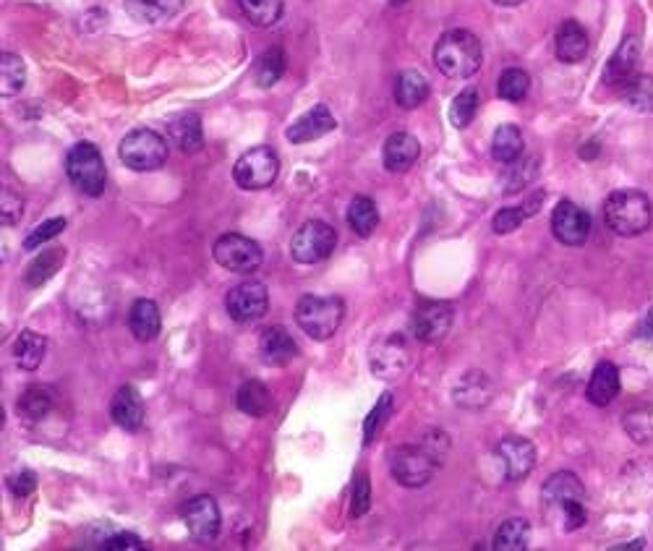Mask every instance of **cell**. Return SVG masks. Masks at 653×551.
I'll return each mask as SVG.
<instances>
[{
  "label": "cell",
  "mask_w": 653,
  "mask_h": 551,
  "mask_svg": "<svg viewBox=\"0 0 653 551\" xmlns=\"http://www.w3.org/2000/svg\"><path fill=\"white\" fill-rule=\"evenodd\" d=\"M447 452V437L442 431L431 434L421 444H403L392 452L390 471L400 486L405 489H421L437 473L439 463Z\"/></svg>",
  "instance_id": "cell-1"
},
{
  "label": "cell",
  "mask_w": 653,
  "mask_h": 551,
  "mask_svg": "<svg viewBox=\"0 0 653 551\" xmlns=\"http://www.w3.org/2000/svg\"><path fill=\"white\" fill-rule=\"evenodd\" d=\"M484 61V48L468 29H450L434 45V63L447 79H471Z\"/></svg>",
  "instance_id": "cell-2"
},
{
  "label": "cell",
  "mask_w": 653,
  "mask_h": 551,
  "mask_svg": "<svg viewBox=\"0 0 653 551\" xmlns=\"http://www.w3.org/2000/svg\"><path fill=\"white\" fill-rule=\"evenodd\" d=\"M604 220L617 236H640L651 228L653 222L651 199L638 189L614 191L604 202Z\"/></svg>",
  "instance_id": "cell-3"
},
{
  "label": "cell",
  "mask_w": 653,
  "mask_h": 551,
  "mask_svg": "<svg viewBox=\"0 0 653 551\" xmlns=\"http://www.w3.org/2000/svg\"><path fill=\"white\" fill-rule=\"evenodd\" d=\"M170 155V142L165 136H160L152 128H134L123 136L121 147H118V157L126 168L136 170V173H152L160 170Z\"/></svg>",
  "instance_id": "cell-4"
},
{
  "label": "cell",
  "mask_w": 653,
  "mask_h": 551,
  "mask_svg": "<svg viewBox=\"0 0 653 551\" xmlns=\"http://www.w3.org/2000/svg\"><path fill=\"white\" fill-rule=\"evenodd\" d=\"M345 316V303L337 296H303L296 303V324L314 340H330Z\"/></svg>",
  "instance_id": "cell-5"
},
{
  "label": "cell",
  "mask_w": 653,
  "mask_h": 551,
  "mask_svg": "<svg viewBox=\"0 0 653 551\" xmlns=\"http://www.w3.org/2000/svg\"><path fill=\"white\" fill-rule=\"evenodd\" d=\"M66 175L81 194L102 196L105 183H108V168H105L100 149L92 142L74 144L66 155Z\"/></svg>",
  "instance_id": "cell-6"
},
{
  "label": "cell",
  "mask_w": 653,
  "mask_h": 551,
  "mask_svg": "<svg viewBox=\"0 0 653 551\" xmlns=\"http://www.w3.org/2000/svg\"><path fill=\"white\" fill-rule=\"evenodd\" d=\"M280 175V157L275 155L272 147H254L238 157L233 178L243 191H264Z\"/></svg>",
  "instance_id": "cell-7"
},
{
  "label": "cell",
  "mask_w": 653,
  "mask_h": 551,
  "mask_svg": "<svg viewBox=\"0 0 653 551\" xmlns=\"http://www.w3.org/2000/svg\"><path fill=\"white\" fill-rule=\"evenodd\" d=\"M337 246V233L332 225L324 220L303 222L296 230V236L290 238V256L298 264H319L330 259Z\"/></svg>",
  "instance_id": "cell-8"
},
{
  "label": "cell",
  "mask_w": 653,
  "mask_h": 551,
  "mask_svg": "<svg viewBox=\"0 0 653 551\" xmlns=\"http://www.w3.org/2000/svg\"><path fill=\"white\" fill-rule=\"evenodd\" d=\"M212 254H215V262L220 267L236 272V275H251V272L262 267L264 259L262 246L251 241L249 236H241V233H225V236L217 238Z\"/></svg>",
  "instance_id": "cell-9"
},
{
  "label": "cell",
  "mask_w": 653,
  "mask_h": 551,
  "mask_svg": "<svg viewBox=\"0 0 653 551\" xmlns=\"http://www.w3.org/2000/svg\"><path fill=\"white\" fill-rule=\"evenodd\" d=\"M455 319V309L447 301H421L411 316V332L418 343H439L445 340Z\"/></svg>",
  "instance_id": "cell-10"
},
{
  "label": "cell",
  "mask_w": 653,
  "mask_h": 551,
  "mask_svg": "<svg viewBox=\"0 0 653 551\" xmlns=\"http://www.w3.org/2000/svg\"><path fill=\"white\" fill-rule=\"evenodd\" d=\"M225 309H228V316L233 322L251 324L267 314V309H270V293H267V288L262 283L249 280V283H241L228 290Z\"/></svg>",
  "instance_id": "cell-11"
},
{
  "label": "cell",
  "mask_w": 653,
  "mask_h": 551,
  "mask_svg": "<svg viewBox=\"0 0 653 551\" xmlns=\"http://www.w3.org/2000/svg\"><path fill=\"white\" fill-rule=\"evenodd\" d=\"M183 523L189 528L191 538L196 544H212L220 533V507L212 497L207 494H199V497L189 499L186 507H183Z\"/></svg>",
  "instance_id": "cell-12"
},
{
  "label": "cell",
  "mask_w": 653,
  "mask_h": 551,
  "mask_svg": "<svg viewBox=\"0 0 653 551\" xmlns=\"http://www.w3.org/2000/svg\"><path fill=\"white\" fill-rule=\"evenodd\" d=\"M552 233L565 246H583L591 236V215L575 202H559L552 212Z\"/></svg>",
  "instance_id": "cell-13"
},
{
  "label": "cell",
  "mask_w": 653,
  "mask_h": 551,
  "mask_svg": "<svg viewBox=\"0 0 653 551\" xmlns=\"http://www.w3.org/2000/svg\"><path fill=\"white\" fill-rule=\"evenodd\" d=\"M411 366V348L403 335H387L371 348V371L379 379H398Z\"/></svg>",
  "instance_id": "cell-14"
},
{
  "label": "cell",
  "mask_w": 653,
  "mask_h": 551,
  "mask_svg": "<svg viewBox=\"0 0 653 551\" xmlns=\"http://www.w3.org/2000/svg\"><path fill=\"white\" fill-rule=\"evenodd\" d=\"M497 460L507 481H523L536 468V447L526 437H505L497 444Z\"/></svg>",
  "instance_id": "cell-15"
},
{
  "label": "cell",
  "mask_w": 653,
  "mask_h": 551,
  "mask_svg": "<svg viewBox=\"0 0 653 551\" xmlns=\"http://www.w3.org/2000/svg\"><path fill=\"white\" fill-rule=\"evenodd\" d=\"M335 128H337V121L335 115H332V110L319 102V105H314V108L306 110L301 118H296V121L290 123L285 136H288L290 144H309L322 139V136L332 134Z\"/></svg>",
  "instance_id": "cell-16"
},
{
  "label": "cell",
  "mask_w": 653,
  "mask_h": 551,
  "mask_svg": "<svg viewBox=\"0 0 653 551\" xmlns=\"http://www.w3.org/2000/svg\"><path fill=\"white\" fill-rule=\"evenodd\" d=\"M638 61H640V42L638 37H625L622 45L614 50V55L606 63L604 84L614 89H622L625 84L638 76Z\"/></svg>",
  "instance_id": "cell-17"
},
{
  "label": "cell",
  "mask_w": 653,
  "mask_h": 551,
  "mask_svg": "<svg viewBox=\"0 0 653 551\" xmlns=\"http://www.w3.org/2000/svg\"><path fill=\"white\" fill-rule=\"evenodd\" d=\"M541 497L549 507L554 510H565L570 504L575 502H586V489L580 484V478L570 471H559L554 476H549V481L541 489Z\"/></svg>",
  "instance_id": "cell-18"
},
{
  "label": "cell",
  "mask_w": 653,
  "mask_h": 551,
  "mask_svg": "<svg viewBox=\"0 0 653 551\" xmlns=\"http://www.w3.org/2000/svg\"><path fill=\"white\" fill-rule=\"evenodd\" d=\"M591 40L588 32L583 29V24H578L575 19H567L559 24L557 34H554V53L562 63H580L588 55Z\"/></svg>",
  "instance_id": "cell-19"
},
{
  "label": "cell",
  "mask_w": 653,
  "mask_h": 551,
  "mask_svg": "<svg viewBox=\"0 0 653 551\" xmlns=\"http://www.w3.org/2000/svg\"><path fill=\"white\" fill-rule=\"evenodd\" d=\"M418 155H421V144L413 134L408 131H398V134L387 136V142H384L382 149V160L384 168L390 170V173H405V170H411L416 165Z\"/></svg>",
  "instance_id": "cell-20"
},
{
  "label": "cell",
  "mask_w": 653,
  "mask_h": 551,
  "mask_svg": "<svg viewBox=\"0 0 653 551\" xmlns=\"http://www.w3.org/2000/svg\"><path fill=\"white\" fill-rule=\"evenodd\" d=\"M110 418L126 431H139L144 426V400L136 387L126 384L110 400Z\"/></svg>",
  "instance_id": "cell-21"
},
{
  "label": "cell",
  "mask_w": 653,
  "mask_h": 551,
  "mask_svg": "<svg viewBox=\"0 0 653 551\" xmlns=\"http://www.w3.org/2000/svg\"><path fill=\"white\" fill-rule=\"evenodd\" d=\"M168 142L170 147L181 149L186 155H194L199 152L204 144V128H202V118L196 113H181L176 118H170L168 121Z\"/></svg>",
  "instance_id": "cell-22"
},
{
  "label": "cell",
  "mask_w": 653,
  "mask_h": 551,
  "mask_svg": "<svg viewBox=\"0 0 653 551\" xmlns=\"http://www.w3.org/2000/svg\"><path fill=\"white\" fill-rule=\"evenodd\" d=\"M622 390L620 382V369L614 366L612 361H601L591 374V382L586 387L588 403L596 405V408H606L609 403L617 400Z\"/></svg>",
  "instance_id": "cell-23"
},
{
  "label": "cell",
  "mask_w": 653,
  "mask_h": 551,
  "mask_svg": "<svg viewBox=\"0 0 653 551\" xmlns=\"http://www.w3.org/2000/svg\"><path fill=\"white\" fill-rule=\"evenodd\" d=\"M183 3L186 0H123V8L139 24L155 27V24L170 21L173 16L181 14Z\"/></svg>",
  "instance_id": "cell-24"
},
{
  "label": "cell",
  "mask_w": 653,
  "mask_h": 551,
  "mask_svg": "<svg viewBox=\"0 0 653 551\" xmlns=\"http://www.w3.org/2000/svg\"><path fill=\"white\" fill-rule=\"evenodd\" d=\"M128 330L139 343H152L162 330L160 306L155 301H149V298L134 301V306L128 311Z\"/></svg>",
  "instance_id": "cell-25"
},
{
  "label": "cell",
  "mask_w": 653,
  "mask_h": 551,
  "mask_svg": "<svg viewBox=\"0 0 653 551\" xmlns=\"http://www.w3.org/2000/svg\"><path fill=\"white\" fill-rule=\"evenodd\" d=\"M259 356L267 366H288L298 356V345L285 327H270L259 340Z\"/></svg>",
  "instance_id": "cell-26"
},
{
  "label": "cell",
  "mask_w": 653,
  "mask_h": 551,
  "mask_svg": "<svg viewBox=\"0 0 653 551\" xmlns=\"http://www.w3.org/2000/svg\"><path fill=\"white\" fill-rule=\"evenodd\" d=\"M489 400H492V382L481 371L465 374L458 382V387H455V403L463 405V408H484Z\"/></svg>",
  "instance_id": "cell-27"
},
{
  "label": "cell",
  "mask_w": 653,
  "mask_h": 551,
  "mask_svg": "<svg viewBox=\"0 0 653 551\" xmlns=\"http://www.w3.org/2000/svg\"><path fill=\"white\" fill-rule=\"evenodd\" d=\"M45 353H48V340L45 335L34 330H24L14 343V361L19 369L34 371L40 369V363L45 361Z\"/></svg>",
  "instance_id": "cell-28"
},
{
  "label": "cell",
  "mask_w": 653,
  "mask_h": 551,
  "mask_svg": "<svg viewBox=\"0 0 653 551\" xmlns=\"http://www.w3.org/2000/svg\"><path fill=\"white\" fill-rule=\"evenodd\" d=\"M429 100V81L424 79V74L418 71H403L395 79V102L400 108L413 110L418 105H424Z\"/></svg>",
  "instance_id": "cell-29"
},
{
  "label": "cell",
  "mask_w": 653,
  "mask_h": 551,
  "mask_svg": "<svg viewBox=\"0 0 653 551\" xmlns=\"http://www.w3.org/2000/svg\"><path fill=\"white\" fill-rule=\"evenodd\" d=\"M523 147H526V139H523V131L512 123H505L499 126L492 136V157L497 162H518L520 155H523Z\"/></svg>",
  "instance_id": "cell-30"
},
{
  "label": "cell",
  "mask_w": 653,
  "mask_h": 551,
  "mask_svg": "<svg viewBox=\"0 0 653 551\" xmlns=\"http://www.w3.org/2000/svg\"><path fill=\"white\" fill-rule=\"evenodd\" d=\"M236 405H238V410H241V413H246V416L264 418L272 408V395L262 382L249 379V382L243 384L241 390H238Z\"/></svg>",
  "instance_id": "cell-31"
},
{
  "label": "cell",
  "mask_w": 653,
  "mask_h": 551,
  "mask_svg": "<svg viewBox=\"0 0 653 551\" xmlns=\"http://www.w3.org/2000/svg\"><path fill=\"white\" fill-rule=\"evenodd\" d=\"M66 262V251L63 249H45L40 251V256H34L32 264L24 272V280H27L29 288H40L50 280V277L61 269V264Z\"/></svg>",
  "instance_id": "cell-32"
},
{
  "label": "cell",
  "mask_w": 653,
  "mask_h": 551,
  "mask_svg": "<svg viewBox=\"0 0 653 551\" xmlns=\"http://www.w3.org/2000/svg\"><path fill=\"white\" fill-rule=\"evenodd\" d=\"M531 541V525L526 518H510L499 525L494 533V549L497 551H523Z\"/></svg>",
  "instance_id": "cell-33"
},
{
  "label": "cell",
  "mask_w": 653,
  "mask_h": 551,
  "mask_svg": "<svg viewBox=\"0 0 653 551\" xmlns=\"http://www.w3.org/2000/svg\"><path fill=\"white\" fill-rule=\"evenodd\" d=\"M348 225L358 238H369L379 225V209L369 196H356L348 207Z\"/></svg>",
  "instance_id": "cell-34"
},
{
  "label": "cell",
  "mask_w": 653,
  "mask_h": 551,
  "mask_svg": "<svg viewBox=\"0 0 653 551\" xmlns=\"http://www.w3.org/2000/svg\"><path fill=\"white\" fill-rule=\"evenodd\" d=\"M24 84H27V66H24V61L14 53L0 55V95H19Z\"/></svg>",
  "instance_id": "cell-35"
},
{
  "label": "cell",
  "mask_w": 653,
  "mask_h": 551,
  "mask_svg": "<svg viewBox=\"0 0 653 551\" xmlns=\"http://www.w3.org/2000/svg\"><path fill=\"white\" fill-rule=\"evenodd\" d=\"M246 19L259 29L275 27L283 19V0H238Z\"/></svg>",
  "instance_id": "cell-36"
},
{
  "label": "cell",
  "mask_w": 653,
  "mask_h": 551,
  "mask_svg": "<svg viewBox=\"0 0 653 551\" xmlns=\"http://www.w3.org/2000/svg\"><path fill=\"white\" fill-rule=\"evenodd\" d=\"M285 71V55L280 48H270L264 50L259 58H256V66H254V81L259 84L262 89H270L275 87L277 81H280V76H283Z\"/></svg>",
  "instance_id": "cell-37"
},
{
  "label": "cell",
  "mask_w": 653,
  "mask_h": 551,
  "mask_svg": "<svg viewBox=\"0 0 653 551\" xmlns=\"http://www.w3.org/2000/svg\"><path fill=\"white\" fill-rule=\"evenodd\" d=\"M16 408H19V413L27 421H42L50 413V408H53V397L42 387H27V390L21 392Z\"/></svg>",
  "instance_id": "cell-38"
},
{
  "label": "cell",
  "mask_w": 653,
  "mask_h": 551,
  "mask_svg": "<svg viewBox=\"0 0 653 551\" xmlns=\"http://www.w3.org/2000/svg\"><path fill=\"white\" fill-rule=\"evenodd\" d=\"M622 100L638 113H653V76L638 74L622 87Z\"/></svg>",
  "instance_id": "cell-39"
},
{
  "label": "cell",
  "mask_w": 653,
  "mask_h": 551,
  "mask_svg": "<svg viewBox=\"0 0 653 551\" xmlns=\"http://www.w3.org/2000/svg\"><path fill=\"white\" fill-rule=\"evenodd\" d=\"M528 89H531V76L523 68H507L497 81V95L507 102L526 100Z\"/></svg>",
  "instance_id": "cell-40"
},
{
  "label": "cell",
  "mask_w": 653,
  "mask_h": 551,
  "mask_svg": "<svg viewBox=\"0 0 653 551\" xmlns=\"http://www.w3.org/2000/svg\"><path fill=\"white\" fill-rule=\"evenodd\" d=\"M622 426L630 434V439L638 444L653 439V408L648 405H638V408L627 410L625 418H622Z\"/></svg>",
  "instance_id": "cell-41"
},
{
  "label": "cell",
  "mask_w": 653,
  "mask_h": 551,
  "mask_svg": "<svg viewBox=\"0 0 653 551\" xmlns=\"http://www.w3.org/2000/svg\"><path fill=\"white\" fill-rule=\"evenodd\" d=\"M478 105H481V100H478V92L473 87L463 89L455 100H452L450 105V123L455 128H468L471 126V121L476 118L478 113Z\"/></svg>",
  "instance_id": "cell-42"
},
{
  "label": "cell",
  "mask_w": 653,
  "mask_h": 551,
  "mask_svg": "<svg viewBox=\"0 0 653 551\" xmlns=\"http://www.w3.org/2000/svg\"><path fill=\"white\" fill-rule=\"evenodd\" d=\"M390 413H392V392H384V395L379 397V403L374 405V410L369 413V418H366L364 444L374 442V437L379 434V429L387 424V416H390Z\"/></svg>",
  "instance_id": "cell-43"
},
{
  "label": "cell",
  "mask_w": 653,
  "mask_h": 551,
  "mask_svg": "<svg viewBox=\"0 0 653 551\" xmlns=\"http://www.w3.org/2000/svg\"><path fill=\"white\" fill-rule=\"evenodd\" d=\"M63 228H66V220H63V217H53V220H45L42 225H37V228H34L27 238H24V249L37 251L40 246H45L48 241H53L55 236H61Z\"/></svg>",
  "instance_id": "cell-44"
},
{
  "label": "cell",
  "mask_w": 653,
  "mask_h": 551,
  "mask_svg": "<svg viewBox=\"0 0 653 551\" xmlns=\"http://www.w3.org/2000/svg\"><path fill=\"white\" fill-rule=\"evenodd\" d=\"M526 209L523 207H505L499 209L497 215H494L492 220V228L497 236H507V233H512V230H518L520 225H523V220H526Z\"/></svg>",
  "instance_id": "cell-45"
},
{
  "label": "cell",
  "mask_w": 653,
  "mask_h": 551,
  "mask_svg": "<svg viewBox=\"0 0 653 551\" xmlns=\"http://www.w3.org/2000/svg\"><path fill=\"white\" fill-rule=\"evenodd\" d=\"M371 507V484L366 473H358L356 481H353V497H351V515L353 518H361L366 515Z\"/></svg>",
  "instance_id": "cell-46"
},
{
  "label": "cell",
  "mask_w": 653,
  "mask_h": 551,
  "mask_svg": "<svg viewBox=\"0 0 653 551\" xmlns=\"http://www.w3.org/2000/svg\"><path fill=\"white\" fill-rule=\"evenodd\" d=\"M21 196L14 194V191H3V199H0V217H3V225H16L21 220Z\"/></svg>",
  "instance_id": "cell-47"
},
{
  "label": "cell",
  "mask_w": 653,
  "mask_h": 551,
  "mask_svg": "<svg viewBox=\"0 0 653 551\" xmlns=\"http://www.w3.org/2000/svg\"><path fill=\"white\" fill-rule=\"evenodd\" d=\"M102 549H108V551H118V549L142 551L144 541L139 536H134V533H115V536H110V538H105V541H102Z\"/></svg>",
  "instance_id": "cell-48"
},
{
  "label": "cell",
  "mask_w": 653,
  "mask_h": 551,
  "mask_svg": "<svg viewBox=\"0 0 653 551\" xmlns=\"http://www.w3.org/2000/svg\"><path fill=\"white\" fill-rule=\"evenodd\" d=\"M8 486H11V491H14V497L24 499L37 489V476H34L32 471H19L16 476H11Z\"/></svg>",
  "instance_id": "cell-49"
},
{
  "label": "cell",
  "mask_w": 653,
  "mask_h": 551,
  "mask_svg": "<svg viewBox=\"0 0 653 551\" xmlns=\"http://www.w3.org/2000/svg\"><path fill=\"white\" fill-rule=\"evenodd\" d=\"M596 152H599V149H596V142H588L583 144V149H580V157H596Z\"/></svg>",
  "instance_id": "cell-50"
},
{
  "label": "cell",
  "mask_w": 653,
  "mask_h": 551,
  "mask_svg": "<svg viewBox=\"0 0 653 551\" xmlns=\"http://www.w3.org/2000/svg\"><path fill=\"white\" fill-rule=\"evenodd\" d=\"M614 549H643V538H638V541H633V544H622V546H614Z\"/></svg>",
  "instance_id": "cell-51"
},
{
  "label": "cell",
  "mask_w": 653,
  "mask_h": 551,
  "mask_svg": "<svg viewBox=\"0 0 653 551\" xmlns=\"http://www.w3.org/2000/svg\"><path fill=\"white\" fill-rule=\"evenodd\" d=\"M494 3H497V6H507V8H512V6H520V3H523V0H494Z\"/></svg>",
  "instance_id": "cell-52"
},
{
  "label": "cell",
  "mask_w": 653,
  "mask_h": 551,
  "mask_svg": "<svg viewBox=\"0 0 653 551\" xmlns=\"http://www.w3.org/2000/svg\"><path fill=\"white\" fill-rule=\"evenodd\" d=\"M392 6H400V3H405V0H390Z\"/></svg>",
  "instance_id": "cell-53"
}]
</instances>
